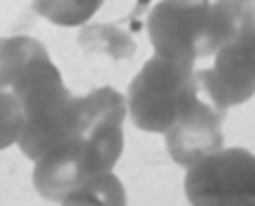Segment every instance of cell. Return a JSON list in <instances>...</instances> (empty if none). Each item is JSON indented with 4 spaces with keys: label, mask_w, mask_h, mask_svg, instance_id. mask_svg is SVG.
I'll list each match as a JSON object with an SVG mask.
<instances>
[{
    "label": "cell",
    "mask_w": 255,
    "mask_h": 206,
    "mask_svg": "<svg viewBox=\"0 0 255 206\" xmlns=\"http://www.w3.org/2000/svg\"><path fill=\"white\" fill-rule=\"evenodd\" d=\"M49 57L43 41L30 35L0 37V91H8L18 73L33 59Z\"/></svg>",
    "instance_id": "obj_10"
},
{
    "label": "cell",
    "mask_w": 255,
    "mask_h": 206,
    "mask_svg": "<svg viewBox=\"0 0 255 206\" xmlns=\"http://www.w3.org/2000/svg\"><path fill=\"white\" fill-rule=\"evenodd\" d=\"M24 124L26 114L20 99L12 91H0V151L18 145Z\"/></svg>",
    "instance_id": "obj_14"
},
{
    "label": "cell",
    "mask_w": 255,
    "mask_h": 206,
    "mask_svg": "<svg viewBox=\"0 0 255 206\" xmlns=\"http://www.w3.org/2000/svg\"><path fill=\"white\" fill-rule=\"evenodd\" d=\"M8 91L24 106L26 124L18 147L30 161H37L53 147L83 136V97H75L65 87L63 75L51 57L28 63Z\"/></svg>",
    "instance_id": "obj_1"
},
{
    "label": "cell",
    "mask_w": 255,
    "mask_h": 206,
    "mask_svg": "<svg viewBox=\"0 0 255 206\" xmlns=\"http://www.w3.org/2000/svg\"><path fill=\"white\" fill-rule=\"evenodd\" d=\"M147 35L157 55L196 63L218 51L212 0H159L147 16Z\"/></svg>",
    "instance_id": "obj_3"
},
{
    "label": "cell",
    "mask_w": 255,
    "mask_h": 206,
    "mask_svg": "<svg viewBox=\"0 0 255 206\" xmlns=\"http://www.w3.org/2000/svg\"><path fill=\"white\" fill-rule=\"evenodd\" d=\"M95 173L87 139L75 137L53 147L33 161V187L45 201L67 203V199Z\"/></svg>",
    "instance_id": "obj_7"
},
{
    "label": "cell",
    "mask_w": 255,
    "mask_h": 206,
    "mask_svg": "<svg viewBox=\"0 0 255 206\" xmlns=\"http://www.w3.org/2000/svg\"><path fill=\"white\" fill-rule=\"evenodd\" d=\"M83 137L91 147L95 173L112 171L124 153V122L95 120L85 128Z\"/></svg>",
    "instance_id": "obj_9"
},
{
    "label": "cell",
    "mask_w": 255,
    "mask_h": 206,
    "mask_svg": "<svg viewBox=\"0 0 255 206\" xmlns=\"http://www.w3.org/2000/svg\"><path fill=\"white\" fill-rule=\"evenodd\" d=\"M200 81V79H198ZM202 87V85H200ZM228 110L210 101L202 89V99L181 116L163 136L169 157L189 169L224 147V120Z\"/></svg>",
    "instance_id": "obj_6"
},
{
    "label": "cell",
    "mask_w": 255,
    "mask_h": 206,
    "mask_svg": "<svg viewBox=\"0 0 255 206\" xmlns=\"http://www.w3.org/2000/svg\"><path fill=\"white\" fill-rule=\"evenodd\" d=\"M104 4L106 0H32L37 16L61 28L87 26Z\"/></svg>",
    "instance_id": "obj_11"
},
{
    "label": "cell",
    "mask_w": 255,
    "mask_h": 206,
    "mask_svg": "<svg viewBox=\"0 0 255 206\" xmlns=\"http://www.w3.org/2000/svg\"><path fill=\"white\" fill-rule=\"evenodd\" d=\"M77 39L83 51L104 55L114 61H126L137 51V43L133 35L124 28H120L118 24H110V22L83 26Z\"/></svg>",
    "instance_id": "obj_8"
},
{
    "label": "cell",
    "mask_w": 255,
    "mask_h": 206,
    "mask_svg": "<svg viewBox=\"0 0 255 206\" xmlns=\"http://www.w3.org/2000/svg\"><path fill=\"white\" fill-rule=\"evenodd\" d=\"M128 203L124 183L112 171L93 173L69 199L65 205H118Z\"/></svg>",
    "instance_id": "obj_12"
},
{
    "label": "cell",
    "mask_w": 255,
    "mask_h": 206,
    "mask_svg": "<svg viewBox=\"0 0 255 206\" xmlns=\"http://www.w3.org/2000/svg\"><path fill=\"white\" fill-rule=\"evenodd\" d=\"M252 24H255V0H212V26L218 49Z\"/></svg>",
    "instance_id": "obj_13"
},
{
    "label": "cell",
    "mask_w": 255,
    "mask_h": 206,
    "mask_svg": "<svg viewBox=\"0 0 255 206\" xmlns=\"http://www.w3.org/2000/svg\"><path fill=\"white\" fill-rule=\"evenodd\" d=\"M183 189L191 205H255V153L234 145L187 169Z\"/></svg>",
    "instance_id": "obj_4"
},
{
    "label": "cell",
    "mask_w": 255,
    "mask_h": 206,
    "mask_svg": "<svg viewBox=\"0 0 255 206\" xmlns=\"http://www.w3.org/2000/svg\"><path fill=\"white\" fill-rule=\"evenodd\" d=\"M126 99L137 130L165 134L202 99L196 63L153 53L131 79Z\"/></svg>",
    "instance_id": "obj_2"
},
{
    "label": "cell",
    "mask_w": 255,
    "mask_h": 206,
    "mask_svg": "<svg viewBox=\"0 0 255 206\" xmlns=\"http://www.w3.org/2000/svg\"><path fill=\"white\" fill-rule=\"evenodd\" d=\"M212 103L226 110L255 97V24L232 35L214 53V65L198 71Z\"/></svg>",
    "instance_id": "obj_5"
}]
</instances>
